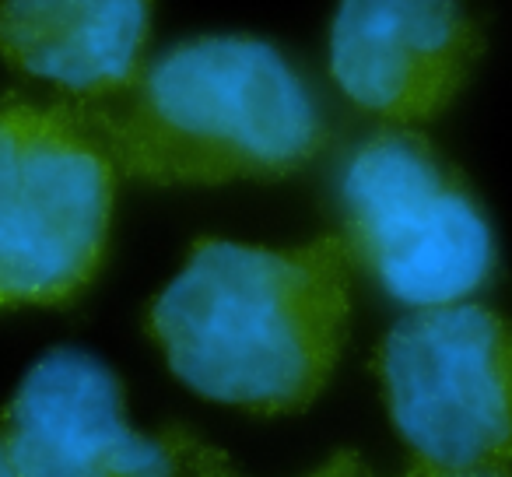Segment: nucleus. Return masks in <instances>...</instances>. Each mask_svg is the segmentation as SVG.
I'll list each match as a JSON object with an SVG mask.
<instances>
[{
  "label": "nucleus",
  "instance_id": "f257e3e1",
  "mask_svg": "<svg viewBox=\"0 0 512 477\" xmlns=\"http://www.w3.org/2000/svg\"><path fill=\"white\" fill-rule=\"evenodd\" d=\"M351 250L197 239L148 313L169 369L207 400L292 414L330 383L348 341Z\"/></svg>",
  "mask_w": 512,
  "mask_h": 477
},
{
  "label": "nucleus",
  "instance_id": "f03ea898",
  "mask_svg": "<svg viewBox=\"0 0 512 477\" xmlns=\"http://www.w3.org/2000/svg\"><path fill=\"white\" fill-rule=\"evenodd\" d=\"M71 106L116 176L158 186L281 179L330 141L309 81L253 36L186 39L123 92Z\"/></svg>",
  "mask_w": 512,
  "mask_h": 477
},
{
  "label": "nucleus",
  "instance_id": "7ed1b4c3",
  "mask_svg": "<svg viewBox=\"0 0 512 477\" xmlns=\"http://www.w3.org/2000/svg\"><path fill=\"white\" fill-rule=\"evenodd\" d=\"M116 169L71 102H0V309L67 306L99 274Z\"/></svg>",
  "mask_w": 512,
  "mask_h": 477
},
{
  "label": "nucleus",
  "instance_id": "20e7f679",
  "mask_svg": "<svg viewBox=\"0 0 512 477\" xmlns=\"http://www.w3.org/2000/svg\"><path fill=\"white\" fill-rule=\"evenodd\" d=\"M341 211L351 260L404 306H456L495 274V235L481 204L414 130H379L351 155Z\"/></svg>",
  "mask_w": 512,
  "mask_h": 477
},
{
  "label": "nucleus",
  "instance_id": "39448f33",
  "mask_svg": "<svg viewBox=\"0 0 512 477\" xmlns=\"http://www.w3.org/2000/svg\"><path fill=\"white\" fill-rule=\"evenodd\" d=\"M376 369L418 467L512 463V320L470 302L414 309L383 337Z\"/></svg>",
  "mask_w": 512,
  "mask_h": 477
},
{
  "label": "nucleus",
  "instance_id": "423d86ee",
  "mask_svg": "<svg viewBox=\"0 0 512 477\" xmlns=\"http://www.w3.org/2000/svg\"><path fill=\"white\" fill-rule=\"evenodd\" d=\"M0 439L18 477H235L225 456L193 435L130 428L116 372L74 348L32 365Z\"/></svg>",
  "mask_w": 512,
  "mask_h": 477
},
{
  "label": "nucleus",
  "instance_id": "0eeeda50",
  "mask_svg": "<svg viewBox=\"0 0 512 477\" xmlns=\"http://www.w3.org/2000/svg\"><path fill=\"white\" fill-rule=\"evenodd\" d=\"M481 50V25L456 4L351 0L330 29V74L355 106L404 127L435 120Z\"/></svg>",
  "mask_w": 512,
  "mask_h": 477
},
{
  "label": "nucleus",
  "instance_id": "6e6552de",
  "mask_svg": "<svg viewBox=\"0 0 512 477\" xmlns=\"http://www.w3.org/2000/svg\"><path fill=\"white\" fill-rule=\"evenodd\" d=\"M151 11L141 0H8L0 57L71 102L116 95L141 74Z\"/></svg>",
  "mask_w": 512,
  "mask_h": 477
},
{
  "label": "nucleus",
  "instance_id": "1a4fd4ad",
  "mask_svg": "<svg viewBox=\"0 0 512 477\" xmlns=\"http://www.w3.org/2000/svg\"><path fill=\"white\" fill-rule=\"evenodd\" d=\"M309 477H369V470H365V463L358 460L355 453H337L334 460L323 463V467Z\"/></svg>",
  "mask_w": 512,
  "mask_h": 477
},
{
  "label": "nucleus",
  "instance_id": "9d476101",
  "mask_svg": "<svg viewBox=\"0 0 512 477\" xmlns=\"http://www.w3.org/2000/svg\"><path fill=\"white\" fill-rule=\"evenodd\" d=\"M407 477H512V467H481V470H435V467H414Z\"/></svg>",
  "mask_w": 512,
  "mask_h": 477
},
{
  "label": "nucleus",
  "instance_id": "9b49d317",
  "mask_svg": "<svg viewBox=\"0 0 512 477\" xmlns=\"http://www.w3.org/2000/svg\"><path fill=\"white\" fill-rule=\"evenodd\" d=\"M0 477H18V474H15V467H11L8 449H4V439H0Z\"/></svg>",
  "mask_w": 512,
  "mask_h": 477
}]
</instances>
